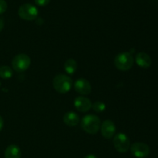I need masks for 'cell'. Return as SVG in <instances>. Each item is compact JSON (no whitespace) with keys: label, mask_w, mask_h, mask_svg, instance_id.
Here are the masks:
<instances>
[{"label":"cell","mask_w":158,"mask_h":158,"mask_svg":"<svg viewBox=\"0 0 158 158\" xmlns=\"http://www.w3.org/2000/svg\"><path fill=\"white\" fill-rule=\"evenodd\" d=\"M52 86L54 89L59 94H66L73 86L72 79L65 74H58L53 78Z\"/></svg>","instance_id":"1"},{"label":"cell","mask_w":158,"mask_h":158,"mask_svg":"<svg viewBox=\"0 0 158 158\" xmlns=\"http://www.w3.org/2000/svg\"><path fill=\"white\" fill-rule=\"evenodd\" d=\"M101 121L100 118L94 114H89L82 119L81 127L83 131L89 134H96L100 129Z\"/></svg>","instance_id":"2"},{"label":"cell","mask_w":158,"mask_h":158,"mask_svg":"<svg viewBox=\"0 0 158 158\" xmlns=\"http://www.w3.org/2000/svg\"><path fill=\"white\" fill-rule=\"evenodd\" d=\"M134 59L132 54L128 52H120L116 56L114 59V65L116 68L120 71H127L133 67Z\"/></svg>","instance_id":"3"},{"label":"cell","mask_w":158,"mask_h":158,"mask_svg":"<svg viewBox=\"0 0 158 158\" xmlns=\"http://www.w3.org/2000/svg\"><path fill=\"white\" fill-rule=\"evenodd\" d=\"M38 9L30 3H25L20 6L18 9V15L22 19L26 21H33L38 16Z\"/></svg>","instance_id":"4"},{"label":"cell","mask_w":158,"mask_h":158,"mask_svg":"<svg viewBox=\"0 0 158 158\" xmlns=\"http://www.w3.org/2000/svg\"><path fill=\"white\" fill-rule=\"evenodd\" d=\"M31 64V59L28 55L20 53L15 56L12 61V69L18 73H23L27 70Z\"/></svg>","instance_id":"5"},{"label":"cell","mask_w":158,"mask_h":158,"mask_svg":"<svg viewBox=\"0 0 158 158\" xmlns=\"http://www.w3.org/2000/svg\"><path fill=\"white\" fill-rule=\"evenodd\" d=\"M113 143H114V146L116 151L121 154L127 153L131 148L130 138L127 134H123V133H119V134L114 135Z\"/></svg>","instance_id":"6"},{"label":"cell","mask_w":158,"mask_h":158,"mask_svg":"<svg viewBox=\"0 0 158 158\" xmlns=\"http://www.w3.org/2000/svg\"><path fill=\"white\" fill-rule=\"evenodd\" d=\"M131 152L133 156L137 158H146L149 156L151 153L150 147L147 143L137 142L131 145Z\"/></svg>","instance_id":"7"},{"label":"cell","mask_w":158,"mask_h":158,"mask_svg":"<svg viewBox=\"0 0 158 158\" xmlns=\"http://www.w3.org/2000/svg\"><path fill=\"white\" fill-rule=\"evenodd\" d=\"M74 89L76 92L83 96L89 95L92 91V86L87 80L83 78L78 79L74 83Z\"/></svg>","instance_id":"8"},{"label":"cell","mask_w":158,"mask_h":158,"mask_svg":"<svg viewBox=\"0 0 158 158\" xmlns=\"http://www.w3.org/2000/svg\"><path fill=\"white\" fill-rule=\"evenodd\" d=\"M101 134L104 138L110 139L114 137L116 133V125L110 120H106L100 126Z\"/></svg>","instance_id":"9"},{"label":"cell","mask_w":158,"mask_h":158,"mask_svg":"<svg viewBox=\"0 0 158 158\" xmlns=\"http://www.w3.org/2000/svg\"><path fill=\"white\" fill-rule=\"evenodd\" d=\"M92 102L89 98L85 97H77L74 100V106L80 112H88L92 108Z\"/></svg>","instance_id":"10"},{"label":"cell","mask_w":158,"mask_h":158,"mask_svg":"<svg viewBox=\"0 0 158 158\" xmlns=\"http://www.w3.org/2000/svg\"><path fill=\"white\" fill-rule=\"evenodd\" d=\"M135 62L140 67L143 68V69H148L151 66V58L148 53L146 52H139L135 56Z\"/></svg>","instance_id":"11"},{"label":"cell","mask_w":158,"mask_h":158,"mask_svg":"<svg viewBox=\"0 0 158 158\" xmlns=\"http://www.w3.org/2000/svg\"><path fill=\"white\" fill-rule=\"evenodd\" d=\"M63 122L69 127H75L80 122V117L75 112H67L63 116Z\"/></svg>","instance_id":"12"},{"label":"cell","mask_w":158,"mask_h":158,"mask_svg":"<svg viewBox=\"0 0 158 158\" xmlns=\"http://www.w3.org/2000/svg\"><path fill=\"white\" fill-rule=\"evenodd\" d=\"M4 156L5 158H21V150L17 145L11 144L6 148Z\"/></svg>","instance_id":"13"},{"label":"cell","mask_w":158,"mask_h":158,"mask_svg":"<svg viewBox=\"0 0 158 158\" xmlns=\"http://www.w3.org/2000/svg\"><path fill=\"white\" fill-rule=\"evenodd\" d=\"M64 69L66 73L73 75L77 69V63L74 59H68L64 63Z\"/></svg>","instance_id":"14"},{"label":"cell","mask_w":158,"mask_h":158,"mask_svg":"<svg viewBox=\"0 0 158 158\" xmlns=\"http://www.w3.org/2000/svg\"><path fill=\"white\" fill-rule=\"evenodd\" d=\"M13 75V71L12 68L9 66H0V77L3 80H9Z\"/></svg>","instance_id":"15"},{"label":"cell","mask_w":158,"mask_h":158,"mask_svg":"<svg viewBox=\"0 0 158 158\" xmlns=\"http://www.w3.org/2000/svg\"><path fill=\"white\" fill-rule=\"evenodd\" d=\"M92 109L97 113H102L106 110V104L103 102L96 101L92 104Z\"/></svg>","instance_id":"16"},{"label":"cell","mask_w":158,"mask_h":158,"mask_svg":"<svg viewBox=\"0 0 158 158\" xmlns=\"http://www.w3.org/2000/svg\"><path fill=\"white\" fill-rule=\"evenodd\" d=\"M7 3L5 0H0V15L3 14L7 9Z\"/></svg>","instance_id":"17"},{"label":"cell","mask_w":158,"mask_h":158,"mask_svg":"<svg viewBox=\"0 0 158 158\" xmlns=\"http://www.w3.org/2000/svg\"><path fill=\"white\" fill-rule=\"evenodd\" d=\"M50 0H35V2L39 6H45L48 5Z\"/></svg>","instance_id":"18"},{"label":"cell","mask_w":158,"mask_h":158,"mask_svg":"<svg viewBox=\"0 0 158 158\" xmlns=\"http://www.w3.org/2000/svg\"><path fill=\"white\" fill-rule=\"evenodd\" d=\"M3 126H4V120H3V118L2 117L0 116V131L2 130L3 128Z\"/></svg>","instance_id":"19"},{"label":"cell","mask_w":158,"mask_h":158,"mask_svg":"<svg viewBox=\"0 0 158 158\" xmlns=\"http://www.w3.org/2000/svg\"><path fill=\"white\" fill-rule=\"evenodd\" d=\"M3 28H4V21L0 18V32H2Z\"/></svg>","instance_id":"20"},{"label":"cell","mask_w":158,"mask_h":158,"mask_svg":"<svg viewBox=\"0 0 158 158\" xmlns=\"http://www.w3.org/2000/svg\"><path fill=\"white\" fill-rule=\"evenodd\" d=\"M84 158H97V156L94 155V154H87V155L85 156Z\"/></svg>","instance_id":"21"},{"label":"cell","mask_w":158,"mask_h":158,"mask_svg":"<svg viewBox=\"0 0 158 158\" xmlns=\"http://www.w3.org/2000/svg\"><path fill=\"white\" fill-rule=\"evenodd\" d=\"M0 86H1V82H0Z\"/></svg>","instance_id":"22"}]
</instances>
